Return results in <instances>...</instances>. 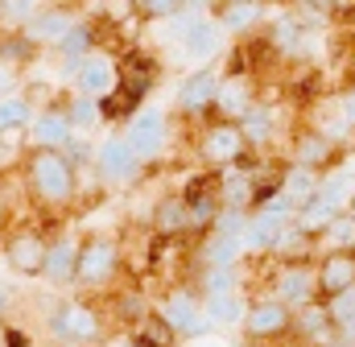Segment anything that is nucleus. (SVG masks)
Segmentation results:
<instances>
[{"instance_id": "obj_1", "label": "nucleus", "mask_w": 355, "mask_h": 347, "mask_svg": "<svg viewBox=\"0 0 355 347\" xmlns=\"http://www.w3.org/2000/svg\"><path fill=\"white\" fill-rule=\"evenodd\" d=\"M17 178H21L25 198L42 215H58V211H67L79 198V166L71 162V153H58V149H25Z\"/></svg>"}, {"instance_id": "obj_2", "label": "nucleus", "mask_w": 355, "mask_h": 347, "mask_svg": "<svg viewBox=\"0 0 355 347\" xmlns=\"http://www.w3.org/2000/svg\"><path fill=\"white\" fill-rule=\"evenodd\" d=\"M124 253L112 236H87L79 240V260H75V285L79 289H107L120 277Z\"/></svg>"}, {"instance_id": "obj_3", "label": "nucleus", "mask_w": 355, "mask_h": 347, "mask_svg": "<svg viewBox=\"0 0 355 347\" xmlns=\"http://www.w3.org/2000/svg\"><path fill=\"white\" fill-rule=\"evenodd\" d=\"M46 253H50V236L33 223H21V228H8L4 240H0V260L8 273L17 277H42L46 269Z\"/></svg>"}, {"instance_id": "obj_4", "label": "nucleus", "mask_w": 355, "mask_h": 347, "mask_svg": "<svg viewBox=\"0 0 355 347\" xmlns=\"http://www.w3.org/2000/svg\"><path fill=\"white\" fill-rule=\"evenodd\" d=\"M166 137H170V120H166V112H153V108H141L128 124H124V133H120V141L132 149V158L145 166V162H153L162 149H166Z\"/></svg>"}, {"instance_id": "obj_5", "label": "nucleus", "mask_w": 355, "mask_h": 347, "mask_svg": "<svg viewBox=\"0 0 355 347\" xmlns=\"http://www.w3.org/2000/svg\"><path fill=\"white\" fill-rule=\"evenodd\" d=\"M71 79H75V95H87V99L99 103V99H107L116 91V83H120V62L112 54L95 50L79 67H71Z\"/></svg>"}, {"instance_id": "obj_6", "label": "nucleus", "mask_w": 355, "mask_h": 347, "mask_svg": "<svg viewBox=\"0 0 355 347\" xmlns=\"http://www.w3.org/2000/svg\"><path fill=\"white\" fill-rule=\"evenodd\" d=\"M272 298L289 310H302L318 298V285H314V264L310 260H285L272 277Z\"/></svg>"}, {"instance_id": "obj_7", "label": "nucleus", "mask_w": 355, "mask_h": 347, "mask_svg": "<svg viewBox=\"0 0 355 347\" xmlns=\"http://www.w3.org/2000/svg\"><path fill=\"white\" fill-rule=\"evenodd\" d=\"M198 153H202V162H207V166H223V170H232L236 162H244V153H248V141H244L240 124L215 120V124L202 133V145H198Z\"/></svg>"}, {"instance_id": "obj_8", "label": "nucleus", "mask_w": 355, "mask_h": 347, "mask_svg": "<svg viewBox=\"0 0 355 347\" xmlns=\"http://www.w3.org/2000/svg\"><path fill=\"white\" fill-rule=\"evenodd\" d=\"M50 335L62 344H91L99 335V314L87 302H62L50 310Z\"/></svg>"}, {"instance_id": "obj_9", "label": "nucleus", "mask_w": 355, "mask_h": 347, "mask_svg": "<svg viewBox=\"0 0 355 347\" xmlns=\"http://www.w3.org/2000/svg\"><path fill=\"white\" fill-rule=\"evenodd\" d=\"M157 314L170 323L174 335H202V331L211 327L207 314H202V302L194 298V289H170V294L162 298Z\"/></svg>"}, {"instance_id": "obj_10", "label": "nucleus", "mask_w": 355, "mask_h": 347, "mask_svg": "<svg viewBox=\"0 0 355 347\" xmlns=\"http://www.w3.org/2000/svg\"><path fill=\"white\" fill-rule=\"evenodd\" d=\"M25 133H29V149H58V153H67L71 141H75V128H71L62 108H37Z\"/></svg>"}, {"instance_id": "obj_11", "label": "nucleus", "mask_w": 355, "mask_h": 347, "mask_svg": "<svg viewBox=\"0 0 355 347\" xmlns=\"http://www.w3.org/2000/svg\"><path fill=\"white\" fill-rule=\"evenodd\" d=\"M95 170L103 182H112V186H128L137 174H141V162L132 158V149L120 141V137H107L99 149H95Z\"/></svg>"}, {"instance_id": "obj_12", "label": "nucleus", "mask_w": 355, "mask_h": 347, "mask_svg": "<svg viewBox=\"0 0 355 347\" xmlns=\"http://www.w3.org/2000/svg\"><path fill=\"white\" fill-rule=\"evenodd\" d=\"M252 108H257V87H252L248 75H227V79H219V95H215V112H219V120L240 124Z\"/></svg>"}, {"instance_id": "obj_13", "label": "nucleus", "mask_w": 355, "mask_h": 347, "mask_svg": "<svg viewBox=\"0 0 355 347\" xmlns=\"http://www.w3.org/2000/svg\"><path fill=\"white\" fill-rule=\"evenodd\" d=\"M314 285H318V298H339L355 285V253H327V257L314 264Z\"/></svg>"}, {"instance_id": "obj_14", "label": "nucleus", "mask_w": 355, "mask_h": 347, "mask_svg": "<svg viewBox=\"0 0 355 347\" xmlns=\"http://www.w3.org/2000/svg\"><path fill=\"white\" fill-rule=\"evenodd\" d=\"M289 327H293V310H289V306H281L277 298H261V302H252V306H248V314H244V331H248L252 339L285 335Z\"/></svg>"}, {"instance_id": "obj_15", "label": "nucleus", "mask_w": 355, "mask_h": 347, "mask_svg": "<svg viewBox=\"0 0 355 347\" xmlns=\"http://www.w3.org/2000/svg\"><path fill=\"white\" fill-rule=\"evenodd\" d=\"M297 344H310V347H331L335 344V327H331V314H327V302H310L302 310H293V327Z\"/></svg>"}, {"instance_id": "obj_16", "label": "nucleus", "mask_w": 355, "mask_h": 347, "mask_svg": "<svg viewBox=\"0 0 355 347\" xmlns=\"http://www.w3.org/2000/svg\"><path fill=\"white\" fill-rule=\"evenodd\" d=\"M219 46H223V29L215 21H207V17H194L190 29H186V37H182L186 62H211L219 54Z\"/></svg>"}, {"instance_id": "obj_17", "label": "nucleus", "mask_w": 355, "mask_h": 347, "mask_svg": "<svg viewBox=\"0 0 355 347\" xmlns=\"http://www.w3.org/2000/svg\"><path fill=\"white\" fill-rule=\"evenodd\" d=\"M75 260H79V240L71 236H54L50 240V253H46V269H42V281L50 285H75Z\"/></svg>"}, {"instance_id": "obj_18", "label": "nucleus", "mask_w": 355, "mask_h": 347, "mask_svg": "<svg viewBox=\"0 0 355 347\" xmlns=\"http://www.w3.org/2000/svg\"><path fill=\"white\" fill-rule=\"evenodd\" d=\"M71 25H75V17H67V12H46V8H37L29 21H25V29H21V37L29 42V46H58L67 33H71Z\"/></svg>"}, {"instance_id": "obj_19", "label": "nucleus", "mask_w": 355, "mask_h": 347, "mask_svg": "<svg viewBox=\"0 0 355 347\" xmlns=\"http://www.w3.org/2000/svg\"><path fill=\"white\" fill-rule=\"evenodd\" d=\"M318 203H327L335 215H343V207L355 198V170L352 166H339V170H327L318 178V190H314Z\"/></svg>"}, {"instance_id": "obj_20", "label": "nucleus", "mask_w": 355, "mask_h": 347, "mask_svg": "<svg viewBox=\"0 0 355 347\" xmlns=\"http://www.w3.org/2000/svg\"><path fill=\"white\" fill-rule=\"evenodd\" d=\"M215 95H219V75L198 71V75H190V79L182 83L178 108H182V112H207V108H215Z\"/></svg>"}, {"instance_id": "obj_21", "label": "nucleus", "mask_w": 355, "mask_h": 347, "mask_svg": "<svg viewBox=\"0 0 355 347\" xmlns=\"http://www.w3.org/2000/svg\"><path fill=\"white\" fill-rule=\"evenodd\" d=\"M95 42H99L95 25H91V21H75V25H71V33H67L54 50L62 54V62H67V71H71V67H79L87 54H95Z\"/></svg>"}, {"instance_id": "obj_22", "label": "nucleus", "mask_w": 355, "mask_h": 347, "mask_svg": "<svg viewBox=\"0 0 355 347\" xmlns=\"http://www.w3.org/2000/svg\"><path fill=\"white\" fill-rule=\"evenodd\" d=\"M202 314H207L211 327H236V323H244L248 302L240 298V289L236 294H223V298H202Z\"/></svg>"}, {"instance_id": "obj_23", "label": "nucleus", "mask_w": 355, "mask_h": 347, "mask_svg": "<svg viewBox=\"0 0 355 347\" xmlns=\"http://www.w3.org/2000/svg\"><path fill=\"white\" fill-rule=\"evenodd\" d=\"M153 228H157V236H162V240H174L178 232H190V219H186V203H182L178 194H170V198H162V203H157Z\"/></svg>"}, {"instance_id": "obj_24", "label": "nucleus", "mask_w": 355, "mask_h": 347, "mask_svg": "<svg viewBox=\"0 0 355 347\" xmlns=\"http://www.w3.org/2000/svg\"><path fill=\"white\" fill-rule=\"evenodd\" d=\"M33 112H37V108H33L25 95H8V99H0V137L25 133L29 120H33Z\"/></svg>"}, {"instance_id": "obj_25", "label": "nucleus", "mask_w": 355, "mask_h": 347, "mask_svg": "<svg viewBox=\"0 0 355 347\" xmlns=\"http://www.w3.org/2000/svg\"><path fill=\"white\" fill-rule=\"evenodd\" d=\"M293 162L302 166V170H318V166H327L331 162V141H322L318 133H306L302 141H297V149H293Z\"/></svg>"}, {"instance_id": "obj_26", "label": "nucleus", "mask_w": 355, "mask_h": 347, "mask_svg": "<svg viewBox=\"0 0 355 347\" xmlns=\"http://www.w3.org/2000/svg\"><path fill=\"white\" fill-rule=\"evenodd\" d=\"M327 314H331L335 335L352 339V335H355V285L347 289V294H339V298H331V302H327Z\"/></svg>"}, {"instance_id": "obj_27", "label": "nucleus", "mask_w": 355, "mask_h": 347, "mask_svg": "<svg viewBox=\"0 0 355 347\" xmlns=\"http://www.w3.org/2000/svg\"><path fill=\"white\" fill-rule=\"evenodd\" d=\"M240 133L248 145H268L272 141V112L268 108H252L244 120H240Z\"/></svg>"}, {"instance_id": "obj_28", "label": "nucleus", "mask_w": 355, "mask_h": 347, "mask_svg": "<svg viewBox=\"0 0 355 347\" xmlns=\"http://www.w3.org/2000/svg\"><path fill=\"white\" fill-rule=\"evenodd\" d=\"M62 112H67V120H71V128L75 133H83V128H91L95 120H99V103L95 99H87V95H71L67 103H58Z\"/></svg>"}, {"instance_id": "obj_29", "label": "nucleus", "mask_w": 355, "mask_h": 347, "mask_svg": "<svg viewBox=\"0 0 355 347\" xmlns=\"http://www.w3.org/2000/svg\"><path fill=\"white\" fill-rule=\"evenodd\" d=\"M236 277H240V269H207V277H202V298L236 294V289H240V285H236Z\"/></svg>"}, {"instance_id": "obj_30", "label": "nucleus", "mask_w": 355, "mask_h": 347, "mask_svg": "<svg viewBox=\"0 0 355 347\" xmlns=\"http://www.w3.org/2000/svg\"><path fill=\"white\" fill-rule=\"evenodd\" d=\"M257 12H261V4H244V0H240V4H223V12H219L215 25H219V29H223V25H227V29H244V25L257 21Z\"/></svg>"}, {"instance_id": "obj_31", "label": "nucleus", "mask_w": 355, "mask_h": 347, "mask_svg": "<svg viewBox=\"0 0 355 347\" xmlns=\"http://www.w3.org/2000/svg\"><path fill=\"white\" fill-rule=\"evenodd\" d=\"M335 112L343 116V124H347V128H355V83L347 87L343 95H339V103H335Z\"/></svg>"}, {"instance_id": "obj_32", "label": "nucleus", "mask_w": 355, "mask_h": 347, "mask_svg": "<svg viewBox=\"0 0 355 347\" xmlns=\"http://www.w3.org/2000/svg\"><path fill=\"white\" fill-rule=\"evenodd\" d=\"M8 306H12V294H8V285L0 281V323H4V310H8Z\"/></svg>"}, {"instance_id": "obj_33", "label": "nucleus", "mask_w": 355, "mask_h": 347, "mask_svg": "<svg viewBox=\"0 0 355 347\" xmlns=\"http://www.w3.org/2000/svg\"><path fill=\"white\" fill-rule=\"evenodd\" d=\"M0 347H12V339H8V323H0Z\"/></svg>"}, {"instance_id": "obj_34", "label": "nucleus", "mask_w": 355, "mask_h": 347, "mask_svg": "<svg viewBox=\"0 0 355 347\" xmlns=\"http://www.w3.org/2000/svg\"><path fill=\"white\" fill-rule=\"evenodd\" d=\"M331 347H355V339H335Z\"/></svg>"}]
</instances>
